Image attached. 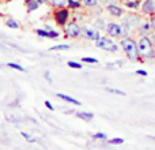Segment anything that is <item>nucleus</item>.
I'll return each mask as SVG.
<instances>
[{
	"label": "nucleus",
	"mask_w": 155,
	"mask_h": 150,
	"mask_svg": "<svg viewBox=\"0 0 155 150\" xmlns=\"http://www.w3.org/2000/svg\"><path fill=\"white\" fill-rule=\"evenodd\" d=\"M25 4H26V8H27V11H35V10H38V7H40V3L38 2H35V0H26L25 2Z\"/></svg>",
	"instance_id": "obj_11"
},
{
	"label": "nucleus",
	"mask_w": 155,
	"mask_h": 150,
	"mask_svg": "<svg viewBox=\"0 0 155 150\" xmlns=\"http://www.w3.org/2000/svg\"><path fill=\"white\" fill-rule=\"evenodd\" d=\"M45 107L48 108L49 111H53V109H54V107H53V105H52V102H51V101H48V100H46V101H45Z\"/></svg>",
	"instance_id": "obj_32"
},
{
	"label": "nucleus",
	"mask_w": 155,
	"mask_h": 150,
	"mask_svg": "<svg viewBox=\"0 0 155 150\" xmlns=\"http://www.w3.org/2000/svg\"><path fill=\"white\" fill-rule=\"evenodd\" d=\"M150 138H151V139H154V141H155V137H150Z\"/></svg>",
	"instance_id": "obj_38"
},
{
	"label": "nucleus",
	"mask_w": 155,
	"mask_h": 150,
	"mask_svg": "<svg viewBox=\"0 0 155 150\" xmlns=\"http://www.w3.org/2000/svg\"><path fill=\"white\" fill-rule=\"evenodd\" d=\"M137 48H139L140 53L143 55V53H146V52H148L150 49H153L154 44H153V41L147 37V36H142V38L137 41Z\"/></svg>",
	"instance_id": "obj_5"
},
{
	"label": "nucleus",
	"mask_w": 155,
	"mask_h": 150,
	"mask_svg": "<svg viewBox=\"0 0 155 150\" xmlns=\"http://www.w3.org/2000/svg\"><path fill=\"white\" fill-rule=\"evenodd\" d=\"M67 64H68V67H71V68H76V70H80V68H82V64H80V63L72 62V60H71V62H68Z\"/></svg>",
	"instance_id": "obj_28"
},
{
	"label": "nucleus",
	"mask_w": 155,
	"mask_h": 150,
	"mask_svg": "<svg viewBox=\"0 0 155 150\" xmlns=\"http://www.w3.org/2000/svg\"><path fill=\"white\" fill-rule=\"evenodd\" d=\"M95 45L97 48H101L104 51L107 52H117L118 46L114 44V41L112 40V37L107 38V37H99V40L95 41Z\"/></svg>",
	"instance_id": "obj_2"
},
{
	"label": "nucleus",
	"mask_w": 155,
	"mask_h": 150,
	"mask_svg": "<svg viewBox=\"0 0 155 150\" xmlns=\"http://www.w3.org/2000/svg\"><path fill=\"white\" fill-rule=\"evenodd\" d=\"M5 25H7L8 27H10V29H19V23L16 21H14V19H7V21H5Z\"/></svg>",
	"instance_id": "obj_19"
},
{
	"label": "nucleus",
	"mask_w": 155,
	"mask_h": 150,
	"mask_svg": "<svg viewBox=\"0 0 155 150\" xmlns=\"http://www.w3.org/2000/svg\"><path fill=\"white\" fill-rule=\"evenodd\" d=\"M123 2H127V0H123Z\"/></svg>",
	"instance_id": "obj_39"
},
{
	"label": "nucleus",
	"mask_w": 155,
	"mask_h": 150,
	"mask_svg": "<svg viewBox=\"0 0 155 150\" xmlns=\"http://www.w3.org/2000/svg\"><path fill=\"white\" fill-rule=\"evenodd\" d=\"M75 116H76V118H79V119H82V120H86V121H90L91 119L94 118L93 113H90V112H82V111H80V112H76Z\"/></svg>",
	"instance_id": "obj_13"
},
{
	"label": "nucleus",
	"mask_w": 155,
	"mask_h": 150,
	"mask_svg": "<svg viewBox=\"0 0 155 150\" xmlns=\"http://www.w3.org/2000/svg\"><path fill=\"white\" fill-rule=\"evenodd\" d=\"M67 2L68 0H51L52 5L56 8H61V7H65L67 5Z\"/></svg>",
	"instance_id": "obj_17"
},
{
	"label": "nucleus",
	"mask_w": 155,
	"mask_h": 150,
	"mask_svg": "<svg viewBox=\"0 0 155 150\" xmlns=\"http://www.w3.org/2000/svg\"><path fill=\"white\" fill-rule=\"evenodd\" d=\"M45 79L48 80V82H52V79H51V75H49V73H45Z\"/></svg>",
	"instance_id": "obj_35"
},
{
	"label": "nucleus",
	"mask_w": 155,
	"mask_h": 150,
	"mask_svg": "<svg viewBox=\"0 0 155 150\" xmlns=\"http://www.w3.org/2000/svg\"><path fill=\"white\" fill-rule=\"evenodd\" d=\"M21 135L25 138V139L27 141V142H34V141H35L34 138L31 137V135H30V134H27V132H25V131H22V132H21Z\"/></svg>",
	"instance_id": "obj_29"
},
{
	"label": "nucleus",
	"mask_w": 155,
	"mask_h": 150,
	"mask_svg": "<svg viewBox=\"0 0 155 150\" xmlns=\"http://www.w3.org/2000/svg\"><path fill=\"white\" fill-rule=\"evenodd\" d=\"M7 66L10 68H14V70H18V71H21V73H26V70H25L22 66H19V64H16V63H7Z\"/></svg>",
	"instance_id": "obj_22"
},
{
	"label": "nucleus",
	"mask_w": 155,
	"mask_h": 150,
	"mask_svg": "<svg viewBox=\"0 0 155 150\" xmlns=\"http://www.w3.org/2000/svg\"><path fill=\"white\" fill-rule=\"evenodd\" d=\"M93 139L107 141V135H106V134H104V132H97V134H93Z\"/></svg>",
	"instance_id": "obj_23"
},
{
	"label": "nucleus",
	"mask_w": 155,
	"mask_h": 150,
	"mask_svg": "<svg viewBox=\"0 0 155 150\" xmlns=\"http://www.w3.org/2000/svg\"><path fill=\"white\" fill-rule=\"evenodd\" d=\"M123 3H124V5H125V7L131 8V10H137V8L142 5L139 0H127V2H123Z\"/></svg>",
	"instance_id": "obj_12"
},
{
	"label": "nucleus",
	"mask_w": 155,
	"mask_h": 150,
	"mask_svg": "<svg viewBox=\"0 0 155 150\" xmlns=\"http://www.w3.org/2000/svg\"><path fill=\"white\" fill-rule=\"evenodd\" d=\"M71 46L68 44H60V45H54L52 48H49V51H68Z\"/></svg>",
	"instance_id": "obj_16"
},
{
	"label": "nucleus",
	"mask_w": 155,
	"mask_h": 150,
	"mask_svg": "<svg viewBox=\"0 0 155 150\" xmlns=\"http://www.w3.org/2000/svg\"><path fill=\"white\" fill-rule=\"evenodd\" d=\"M59 98H61V100H64V101H67V102H70V104H74V105H80V101H78V100L75 98H72V97H70V96H67V94H63V93H57L56 94Z\"/></svg>",
	"instance_id": "obj_10"
},
{
	"label": "nucleus",
	"mask_w": 155,
	"mask_h": 150,
	"mask_svg": "<svg viewBox=\"0 0 155 150\" xmlns=\"http://www.w3.org/2000/svg\"><path fill=\"white\" fill-rule=\"evenodd\" d=\"M35 33H37L40 37H46L49 38V30H42V29H37L35 30Z\"/></svg>",
	"instance_id": "obj_26"
},
{
	"label": "nucleus",
	"mask_w": 155,
	"mask_h": 150,
	"mask_svg": "<svg viewBox=\"0 0 155 150\" xmlns=\"http://www.w3.org/2000/svg\"><path fill=\"white\" fill-rule=\"evenodd\" d=\"M106 91H109V93H112V94H117V96H127V93H125V91H123V90H118V89L106 87Z\"/></svg>",
	"instance_id": "obj_21"
},
{
	"label": "nucleus",
	"mask_w": 155,
	"mask_h": 150,
	"mask_svg": "<svg viewBox=\"0 0 155 150\" xmlns=\"http://www.w3.org/2000/svg\"><path fill=\"white\" fill-rule=\"evenodd\" d=\"M82 36L84 38H87V40H91V41H97V40H99V37H101L98 29H91V27H88V26L82 27Z\"/></svg>",
	"instance_id": "obj_6"
},
{
	"label": "nucleus",
	"mask_w": 155,
	"mask_h": 150,
	"mask_svg": "<svg viewBox=\"0 0 155 150\" xmlns=\"http://www.w3.org/2000/svg\"><path fill=\"white\" fill-rule=\"evenodd\" d=\"M121 46H123L124 52H125V55L128 56L129 60H132V62H135V60H139V56H140V51L139 48H137V44L135 43L132 38L129 37H123L120 41Z\"/></svg>",
	"instance_id": "obj_1"
},
{
	"label": "nucleus",
	"mask_w": 155,
	"mask_h": 150,
	"mask_svg": "<svg viewBox=\"0 0 155 150\" xmlns=\"http://www.w3.org/2000/svg\"><path fill=\"white\" fill-rule=\"evenodd\" d=\"M82 2L86 7H94V5L98 4V0H82Z\"/></svg>",
	"instance_id": "obj_25"
},
{
	"label": "nucleus",
	"mask_w": 155,
	"mask_h": 150,
	"mask_svg": "<svg viewBox=\"0 0 155 150\" xmlns=\"http://www.w3.org/2000/svg\"><path fill=\"white\" fill-rule=\"evenodd\" d=\"M143 56L146 57V59H154L155 57V49H150L148 52H146V53H143Z\"/></svg>",
	"instance_id": "obj_27"
},
{
	"label": "nucleus",
	"mask_w": 155,
	"mask_h": 150,
	"mask_svg": "<svg viewBox=\"0 0 155 150\" xmlns=\"http://www.w3.org/2000/svg\"><path fill=\"white\" fill-rule=\"evenodd\" d=\"M64 32H65V36H68V37L78 38L79 36H82V27L76 23V21H70L65 23Z\"/></svg>",
	"instance_id": "obj_3"
},
{
	"label": "nucleus",
	"mask_w": 155,
	"mask_h": 150,
	"mask_svg": "<svg viewBox=\"0 0 155 150\" xmlns=\"http://www.w3.org/2000/svg\"><path fill=\"white\" fill-rule=\"evenodd\" d=\"M105 30H106L107 36L112 38H116V37H121V26L117 23H107L106 27H105Z\"/></svg>",
	"instance_id": "obj_7"
},
{
	"label": "nucleus",
	"mask_w": 155,
	"mask_h": 150,
	"mask_svg": "<svg viewBox=\"0 0 155 150\" xmlns=\"http://www.w3.org/2000/svg\"><path fill=\"white\" fill-rule=\"evenodd\" d=\"M153 37H154V43H155V29H154V33H153Z\"/></svg>",
	"instance_id": "obj_37"
},
{
	"label": "nucleus",
	"mask_w": 155,
	"mask_h": 150,
	"mask_svg": "<svg viewBox=\"0 0 155 150\" xmlns=\"http://www.w3.org/2000/svg\"><path fill=\"white\" fill-rule=\"evenodd\" d=\"M140 7H142V11L144 14H148V15H154L155 14V2L154 0H144Z\"/></svg>",
	"instance_id": "obj_8"
},
{
	"label": "nucleus",
	"mask_w": 155,
	"mask_h": 150,
	"mask_svg": "<svg viewBox=\"0 0 155 150\" xmlns=\"http://www.w3.org/2000/svg\"><path fill=\"white\" fill-rule=\"evenodd\" d=\"M110 145H121L124 143V138H113V139H107Z\"/></svg>",
	"instance_id": "obj_24"
},
{
	"label": "nucleus",
	"mask_w": 155,
	"mask_h": 150,
	"mask_svg": "<svg viewBox=\"0 0 155 150\" xmlns=\"http://www.w3.org/2000/svg\"><path fill=\"white\" fill-rule=\"evenodd\" d=\"M151 27H153V26H151L150 22H143L142 26H140V34H142V36H147L148 33H150Z\"/></svg>",
	"instance_id": "obj_14"
},
{
	"label": "nucleus",
	"mask_w": 155,
	"mask_h": 150,
	"mask_svg": "<svg viewBox=\"0 0 155 150\" xmlns=\"http://www.w3.org/2000/svg\"><path fill=\"white\" fill-rule=\"evenodd\" d=\"M150 23H151V26H153V29H155V14L153 15V18H151Z\"/></svg>",
	"instance_id": "obj_34"
},
{
	"label": "nucleus",
	"mask_w": 155,
	"mask_h": 150,
	"mask_svg": "<svg viewBox=\"0 0 155 150\" xmlns=\"http://www.w3.org/2000/svg\"><path fill=\"white\" fill-rule=\"evenodd\" d=\"M82 62H84V63H98V60L94 59V57H82Z\"/></svg>",
	"instance_id": "obj_30"
},
{
	"label": "nucleus",
	"mask_w": 155,
	"mask_h": 150,
	"mask_svg": "<svg viewBox=\"0 0 155 150\" xmlns=\"http://www.w3.org/2000/svg\"><path fill=\"white\" fill-rule=\"evenodd\" d=\"M67 5L70 8H74V10H78V8H80V2L79 0H68L67 2Z\"/></svg>",
	"instance_id": "obj_18"
},
{
	"label": "nucleus",
	"mask_w": 155,
	"mask_h": 150,
	"mask_svg": "<svg viewBox=\"0 0 155 150\" xmlns=\"http://www.w3.org/2000/svg\"><path fill=\"white\" fill-rule=\"evenodd\" d=\"M125 23L128 25V26H132V27H134L135 25L139 23V16H137V15H129L128 19L125 21Z\"/></svg>",
	"instance_id": "obj_15"
},
{
	"label": "nucleus",
	"mask_w": 155,
	"mask_h": 150,
	"mask_svg": "<svg viewBox=\"0 0 155 150\" xmlns=\"http://www.w3.org/2000/svg\"><path fill=\"white\" fill-rule=\"evenodd\" d=\"M136 74L140 75V77H147V71H144V70H137Z\"/></svg>",
	"instance_id": "obj_33"
},
{
	"label": "nucleus",
	"mask_w": 155,
	"mask_h": 150,
	"mask_svg": "<svg viewBox=\"0 0 155 150\" xmlns=\"http://www.w3.org/2000/svg\"><path fill=\"white\" fill-rule=\"evenodd\" d=\"M53 15H54V21H56V23L59 25V26H65V23H67L68 19H70V10L65 7L57 8Z\"/></svg>",
	"instance_id": "obj_4"
},
{
	"label": "nucleus",
	"mask_w": 155,
	"mask_h": 150,
	"mask_svg": "<svg viewBox=\"0 0 155 150\" xmlns=\"http://www.w3.org/2000/svg\"><path fill=\"white\" fill-rule=\"evenodd\" d=\"M107 11H109V14H112L113 16H121L123 15V8L118 7V5H116V4L107 5Z\"/></svg>",
	"instance_id": "obj_9"
},
{
	"label": "nucleus",
	"mask_w": 155,
	"mask_h": 150,
	"mask_svg": "<svg viewBox=\"0 0 155 150\" xmlns=\"http://www.w3.org/2000/svg\"><path fill=\"white\" fill-rule=\"evenodd\" d=\"M121 26V37H128V34H129V26L127 23H123V25H120Z\"/></svg>",
	"instance_id": "obj_20"
},
{
	"label": "nucleus",
	"mask_w": 155,
	"mask_h": 150,
	"mask_svg": "<svg viewBox=\"0 0 155 150\" xmlns=\"http://www.w3.org/2000/svg\"><path fill=\"white\" fill-rule=\"evenodd\" d=\"M35 2H38V3H40V4H45V3L48 2V0H35Z\"/></svg>",
	"instance_id": "obj_36"
},
{
	"label": "nucleus",
	"mask_w": 155,
	"mask_h": 150,
	"mask_svg": "<svg viewBox=\"0 0 155 150\" xmlns=\"http://www.w3.org/2000/svg\"><path fill=\"white\" fill-rule=\"evenodd\" d=\"M57 37H59V33L56 30H53V29L49 30V38H57Z\"/></svg>",
	"instance_id": "obj_31"
}]
</instances>
